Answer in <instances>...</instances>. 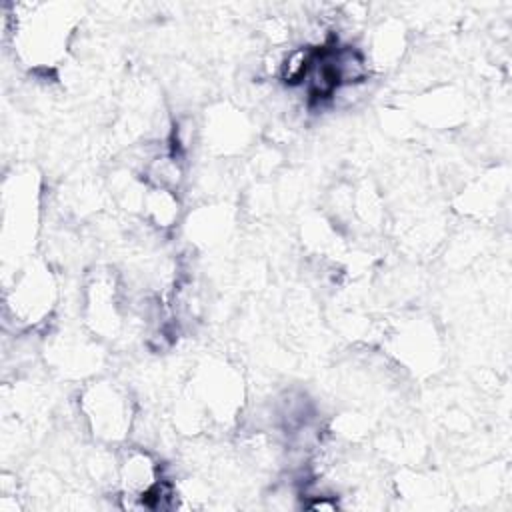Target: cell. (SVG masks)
<instances>
[{
  "mask_svg": "<svg viewBox=\"0 0 512 512\" xmlns=\"http://www.w3.org/2000/svg\"><path fill=\"white\" fill-rule=\"evenodd\" d=\"M14 56L32 72L58 68L70 50L78 16L70 4H22L6 16Z\"/></svg>",
  "mask_w": 512,
  "mask_h": 512,
  "instance_id": "1",
  "label": "cell"
},
{
  "mask_svg": "<svg viewBox=\"0 0 512 512\" xmlns=\"http://www.w3.org/2000/svg\"><path fill=\"white\" fill-rule=\"evenodd\" d=\"M164 466L160 458L144 444L128 446L116 460V486L124 508H138V500L164 480Z\"/></svg>",
  "mask_w": 512,
  "mask_h": 512,
  "instance_id": "7",
  "label": "cell"
},
{
  "mask_svg": "<svg viewBox=\"0 0 512 512\" xmlns=\"http://www.w3.org/2000/svg\"><path fill=\"white\" fill-rule=\"evenodd\" d=\"M200 132L212 152L236 154L250 144L252 124L242 110L230 104H216L210 108V114H206Z\"/></svg>",
  "mask_w": 512,
  "mask_h": 512,
  "instance_id": "8",
  "label": "cell"
},
{
  "mask_svg": "<svg viewBox=\"0 0 512 512\" xmlns=\"http://www.w3.org/2000/svg\"><path fill=\"white\" fill-rule=\"evenodd\" d=\"M186 396L202 412L206 422L226 424L242 410L244 382L236 366L212 356L196 366Z\"/></svg>",
  "mask_w": 512,
  "mask_h": 512,
  "instance_id": "5",
  "label": "cell"
},
{
  "mask_svg": "<svg viewBox=\"0 0 512 512\" xmlns=\"http://www.w3.org/2000/svg\"><path fill=\"white\" fill-rule=\"evenodd\" d=\"M48 358L52 366L72 378L92 376L100 364V350L94 340L80 336H60L50 348Z\"/></svg>",
  "mask_w": 512,
  "mask_h": 512,
  "instance_id": "10",
  "label": "cell"
},
{
  "mask_svg": "<svg viewBox=\"0 0 512 512\" xmlns=\"http://www.w3.org/2000/svg\"><path fill=\"white\" fill-rule=\"evenodd\" d=\"M392 354L408 370L430 372L440 358V340L434 326L426 320L404 322L392 338Z\"/></svg>",
  "mask_w": 512,
  "mask_h": 512,
  "instance_id": "9",
  "label": "cell"
},
{
  "mask_svg": "<svg viewBox=\"0 0 512 512\" xmlns=\"http://www.w3.org/2000/svg\"><path fill=\"white\" fill-rule=\"evenodd\" d=\"M140 212L142 218L156 230H170L180 222L182 216L180 192L146 186Z\"/></svg>",
  "mask_w": 512,
  "mask_h": 512,
  "instance_id": "12",
  "label": "cell"
},
{
  "mask_svg": "<svg viewBox=\"0 0 512 512\" xmlns=\"http://www.w3.org/2000/svg\"><path fill=\"white\" fill-rule=\"evenodd\" d=\"M40 212V186L30 170H14L4 180L2 194V244L8 258H16L18 268L32 248L38 228ZM16 268V270H18Z\"/></svg>",
  "mask_w": 512,
  "mask_h": 512,
  "instance_id": "3",
  "label": "cell"
},
{
  "mask_svg": "<svg viewBox=\"0 0 512 512\" xmlns=\"http://www.w3.org/2000/svg\"><path fill=\"white\" fill-rule=\"evenodd\" d=\"M60 286L56 272L44 260H28L6 288V314L18 328H36L56 310Z\"/></svg>",
  "mask_w": 512,
  "mask_h": 512,
  "instance_id": "4",
  "label": "cell"
},
{
  "mask_svg": "<svg viewBox=\"0 0 512 512\" xmlns=\"http://www.w3.org/2000/svg\"><path fill=\"white\" fill-rule=\"evenodd\" d=\"M78 416L84 430L100 444H124L136 424L134 400L122 384L94 378L78 392Z\"/></svg>",
  "mask_w": 512,
  "mask_h": 512,
  "instance_id": "2",
  "label": "cell"
},
{
  "mask_svg": "<svg viewBox=\"0 0 512 512\" xmlns=\"http://www.w3.org/2000/svg\"><path fill=\"white\" fill-rule=\"evenodd\" d=\"M84 322L94 338L114 340L128 318L126 296L120 282L108 270H96L84 288Z\"/></svg>",
  "mask_w": 512,
  "mask_h": 512,
  "instance_id": "6",
  "label": "cell"
},
{
  "mask_svg": "<svg viewBox=\"0 0 512 512\" xmlns=\"http://www.w3.org/2000/svg\"><path fill=\"white\" fill-rule=\"evenodd\" d=\"M404 48H406V36H404L402 24L394 20H386L374 28L364 52L372 64V70L376 68L382 70L400 62Z\"/></svg>",
  "mask_w": 512,
  "mask_h": 512,
  "instance_id": "11",
  "label": "cell"
}]
</instances>
